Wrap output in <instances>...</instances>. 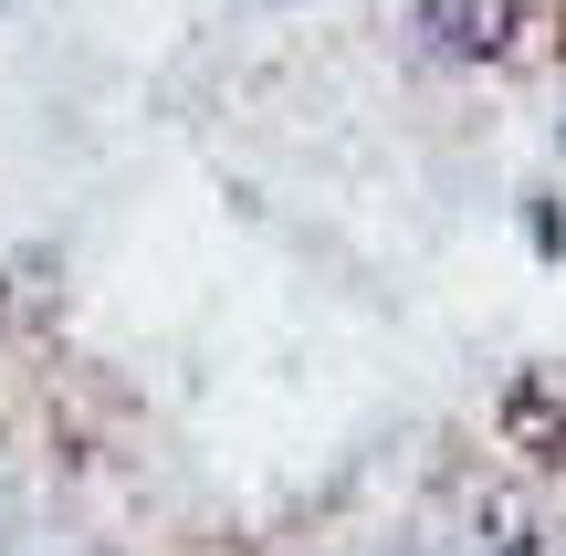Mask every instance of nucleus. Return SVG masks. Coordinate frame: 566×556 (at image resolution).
I'll return each mask as SVG.
<instances>
[{"label": "nucleus", "mask_w": 566, "mask_h": 556, "mask_svg": "<svg viewBox=\"0 0 566 556\" xmlns=\"http://www.w3.org/2000/svg\"><path fill=\"white\" fill-rule=\"evenodd\" d=\"M525 556H546V546H525Z\"/></svg>", "instance_id": "2"}, {"label": "nucleus", "mask_w": 566, "mask_h": 556, "mask_svg": "<svg viewBox=\"0 0 566 556\" xmlns=\"http://www.w3.org/2000/svg\"><path fill=\"white\" fill-rule=\"evenodd\" d=\"M420 32L441 42L451 63H483L525 32V0H420Z\"/></svg>", "instance_id": "1"}]
</instances>
